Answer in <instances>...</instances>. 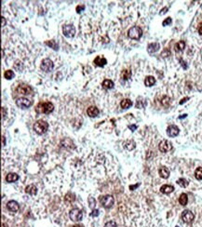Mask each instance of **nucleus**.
Here are the masks:
<instances>
[{
    "label": "nucleus",
    "mask_w": 202,
    "mask_h": 227,
    "mask_svg": "<svg viewBox=\"0 0 202 227\" xmlns=\"http://www.w3.org/2000/svg\"><path fill=\"white\" fill-rule=\"evenodd\" d=\"M54 110V105L49 101L39 103L36 108V111L39 114H49Z\"/></svg>",
    "instance_id": "obj_1"
},
{
    "label": "nucleus",
    "mask_w": 202,
    "mask_h": 227,
    "mask_svg": "<svg viewBox=\"0 0 202 227\" xmlns=\"http://www.w3.org/2000/svg\"><path fill=\"white\" fill-rule=\"evenodd\" d=\"M49 129V123L44 120H38L34 125V130L37 134H44Z\"/></svg>",
    "instance_id": "obj_2"
},
{
    "label": "nucleus",
    "mask_w": 202,
    "mask_h": 227,
    "mask_svg": "<svg viewBox=\"0 0 202 227\" xmlns=\"http://www.w3.org/2000/svg\"><path fill=\"white\" fill-rule=\"evenodd\" d=\"M142 35H143V30L141 29V27L139 26H133L128 31V37L131 39H135V40H138V39L141 38Z\"/></svg>",
    "instance_id": "obj_3"
},
{
    "label": "nucleus",
    "mask_w": 202,
    "mask_h": 227,
    "mask_svg": "<svg viewBox=\"0 0 202 227\" xmlns=\"http://www.w3.org/2000/svg\"><path fill=\"white\" fill-rule=\"evenodd\" d=\"M100 202L101 204L103 205V207L108 208H111L112 206L114 205V202H115V199H114V196H111V195H106L104 196H102L100 197Z\"/></svg>",
    "instance_id": "obj_4"
},
{
    "label": "nucleus",
    "mask_w": 202,
    "mask_h": 227,
    "mask_svg": "<svg viewBox=\"0 0 202 227\" xmlns=\"http://www.w3.org/2000/svg\"><path fill=\"white\" fill-rule=\"evenodd\" d=\"M69 217L72 221L74 222H79L83 218V213L82 211L79 208H74L69 212Z\"/></svg>",
    "instance_id": "obj_5"
},
{
    "label": "nucleus",
    "mask_w": 202,
    "mask_h": 227,
    "mask_svg": "<svg viewBox=\"0 0 202 227\" xmlns=\"http://www.w3.org/2000/svg\"><path fill=\"white\" fill-rule=\"evenodd\" d=\"M53 67H54V64H53V62H52L51 60L44 59L42 61V64H41V69H42V71L46 72V73L50 72V71H52Z\"/></svg>",
    "instance_id": "obj_6"
},
{
    "label": "nucleus",
    "mask_w": 202,
    "mask_h": 227,
    "mask_svg": "<svg viewBox=\"0 0 202 227\" xmlns=\"http://www.w3.org/2000/svg\"><path fill=\"white\" fill-rule=\"evenodd\" d=\"M171 148H172L171 143H170L169 141H167V140L161 141L160 143H159V144H158V149H159V151L162 152V153L169 152V151L171 150Z\"/></svg>",
    "instance_id": "obj_7"
},
{
    "label": "nucleus",
    "mask_w": 202,
    "mask_h": 227,
    "mask_svg": "<svg viewBox=\"0 0 202 227\" xmlns=\"http://www.w3.org/2000/svg\"><path fill=\"white\" fill-rule=\"evenodd\" d=\"M63 34L66 37H73L76 34V28L73 25H65L63 28Z\"/></svg>",
    "instance_id": "obj_8"
},
{
    "label": "nucleus",
    "mask_w": 202,
    "mask_h": 227,
    "mask_svg": "<svg viewBox=\"0 0 202 227\" xmlns=\"http://www.w3.org/2000/svg\"><path fill=\"white\" fill-rule=\"evenodd\" d=\"M195 218V215L192 211H188V209H186V211H183V213H182V219L184 223H190L193 222V220Z\"/></svg>",
    "instance_id": "obj_9"
},
{
    "label": "nucleus",
    "mask_w": 202,
    "mask_h": 227,
    "mask_svg": "<svg viewBox=\"0 0 202 227\" xmlns=\"http://www.w3.org/2000/svg\"><path fill=\"white\" fill-rule=\"evenodd\" d=\"M16 104L21 108H28L32 105V101L26 98H20L16 101Z\"/></svg>",
    "instance_id": "obj_10"
},
{
    "label": "nucleus",
    "mask_w": 202,
    "mask_h": 227,
    "mask_svg": "<svg viewBox=\"0 0 202 227\" xmlns=\"http://www.w3.org/2000/svg\"><path fill=\"white\" fill-rule=\"evenodd\" d=\"M167 134L170 137H176L179 134V128L174 126V125H171L167 128Z\"/></svg>",
    "instance_id": "obj_11"
},
{
    "label": "nucleus",
    "mask_w": 202,
    "mask_h": 227,
    "mask_svg": "<svg viewBox=\"0 0 202 227\" xmlns=\"http://www.w3.org/2000/svg\"><path fill=\"white\" fill-rule=\"evenodd\" d=\"M19 204L17 203L14 200H11L9 202H8L7 204V208L9 209V211H12V212H17L19 211Z\"/></svg>",
    "instance_id": "obj_12"
},
{
    "label": "nucleus",
    "mask_w": 202,
    "mask_h": 227,
    "mask_svg": "<svg viewBox=\"0 0 202 227\" xmlns=\"http://www.w3.org/2000/svg\"><path fill=\"white\" fill-rule=\"evenodd\" d=\"M99 113H100L99 109L97 108V107H95V106H91V107H89L88 110H87L88 116H91V117H95V116H97L99 115Z\"/></svg>",
    "instance_id": "obj_13"
},
{
    "label": "nucleus",
    "mask_w": 202,
    "mask_h": 227,
    "mask_svg": "<svg viewBox=\"0 0 202 227\" xmlns=\"http://www.w3.org/2000/svg\"><path fill=\"white\" fill-rule=\"evenodd\" d=\"M17 90L21 94H31L33 91L32 88H30L29 86H25V85H21V86H20L18 88Z\"/></svg>",
    "instance_id": "obj_14"
},
{
    "label": "nucleus",
    "mask_w": 202,
    "mask_h": 227,
    "mask_svg": "<svg viewBox=\"0 0 202 227\" xmlns=\"http://www.w3.org/2000/svg\"><path fill=\"white\" fill-rule=\"evenodd\" d=\"M158 173L160 175L161 178L163 179H168L170 176V170L168 169L166 167H161L159 169H158Z\"/></svg>",
    "instance_id": "obj_15"
},
{
    "label": "nucleus",
    "mask_w": 202,
    "mask_h": 227,
    "mask_svg": "<svg viewBox=\"0 0 202 227\" xmlns=\"http://www.w3.org/2000/svg\"><path fill=\"white\" fill-rule=\"evenodd\" d=\"M94 64H96L97 66H104L106 64H107V61H106L105 58L103 57H101V56H97L96 58L94 60Z\"/></svg>",
    "instance_id": "obj_16"
},
{
    "label": "nucleus",
    "mask_w": 202,
    "mask_h": 227,
    "mask_svg": "<svg viewBox=\"0 0 202 227\" xmlns=\"http://www.w3.org/2000/svg\"><path fill=\"white\" fill-rule=\"evenodd\" d=\"M173 191H174V187L169 184H164L163 186H161L160 188V192L163 193V194H171Z\"/></svg>",
    "instance_id": "obj_17"
},
{
    "label": "nucleus",
    "mask_w": 202,
    "mask_h": 227,
    "mask_svg": "<svg viewBox=\"0 0 202 227\" xmlns=\"http://www.w3.org/2000/svg\"><path fill=\"white\" fill-rule=\"evenodd\" d=\"M159 49V44L158 43H151L148 45L147 47V51L149 53H154L156 51H158V50Z\"/></svg>",
    "instance_id": "obj_18"
},
{
    "label": "nucleus",
    "mask_w": 202,
    "mask_h": 227,
    "mask_svg": "<svg viewBox=\"0 0 202 227\" xmlns=\"http://www.w3.org/2000/svg\"><path fill=\"white\" fill-rule=\"evenodd\" d=\"M19 179V175L16 173H9L7 176H6V181L7 183H14V181H18Z\"/></svg>",
    "instance_id": "obj_19"
},
{
    "label": "nucleus",
    "mask_w": 202,
    "mask_h": 227,
    "mask_svg": "<svg viewBox=\"0 0 202 227\" xmlns=\"http://www.w3.org/2000/svg\"><path fill=\"white\" fill-rule=\"evenodd\" d=\"M25 192L27 193V194L31 195V196H35V195L36 194V192H37V191H36V187L34 185V184H30V185L26 186Z\"/></svg>",
    "instance_id": "obj_20"
},
{
    "label": "nucleus",
    "mask_w": 202,
    "mask_h": 227,
    "mask_svg": "<svg viewBox=\"0 0 202 227\" xmlns=\"http://www.w3.org/2000/svg\"><path fill=\"white\" fill-rule=\"evenodd\" d=\"M124 147L127 148L128 151H131V150H133L134 148H135V143H134L132 140L126 141L124 143Z\"/></svg>",
    "instance_id": "obj_21"
},
{
    "label": "nucleus",
    "mask_w": 202,
    "mask_h": 227,
    "mask_svg": "<svg viewBox=\"0 0 202 227\" xmlns=\"http://www.w3.org/2000/svg\"><path fill=\"white\" fill-rule=\"evenodd\" d=\"M155 83H156L155 77H154V76H147L146 78H145V80H144L145 86H147V87H152Z\"/></svg>",
    "instance_id": "obj_22"
},
{
    "label": "nucleus",
    "mask_w": 202,
    "mask_h": 227,
    "mask_svg": "<svg viewBox=\"0 0 202 227\" xmlns=\"http://www.w3.org/2000/svg\"><path fill=\"white\" fill-rule=\"evenodd\" d=\"M103 87L106 89H111L114 88V82L110 79H105L103 82Z\"/></svg>",
    "instance_id": "obj_23"
},
{
    "label": "nucleus",
    "mask_w": 202,
    "mask_h": 227,
    "mask_svg": "<svg viewBox=\"0 0 202 227\" xmlns=\"http://www.w3.org/2000/svg\"><path fill=\"white\" fill-rule=\"evenodd\" d=\"M120 105H121L122 108L128 109V108H130V107L132 105V101H131V100H128V99H125V100L121 101Z\"/></svg>",
    "instance_id": "obj_24"
},
{
    "label": "nucleus",
    "mask_w": 202,
    "mask_h": 227,
    "mask_svg": "<svg viewBox=\"0 0 202 227\" xmlns=\"http://www.w3.org/2000/svg\"><path fill=\"white\" fill-rule=\"evenodd\" d=\"M188 202V197H187V195L186 194H182L180 196V197H179V203L181 204L182 206H186V204Z\"/></svg>",
    "instance_id": "obj_25"
},
{
    "label": "nucleus",
    "mask_w": 202,
    "mask_h": 227,
    "mask_svg": "<svg viewBox=\"0 0 202 227\" xmlns=\"http://www.w3.org/2000/svg\"><path fill=\"white\" fill-rule=\"evenodd\" d=\"M184 48H186V43H184V41H183V40L179 41V42L175 45V50H176L177 52L183 51V50L184 49Z\"/></svg>",
    "instance_id": "obj_26"
},
{
    "label": "nucleus",
    "mask_w": 202,
    "mask_h": 227,
    "mask_svg": "<svg viewBox=\"0 0 202 227\" xmlns=\"http://www.w3.org/2000/svg\"><path fill=\"white\" fill-rule=\"evenodd\" d=\"M131 76V70H124L121 73V78L124 80H128Z\"/></svg>",
    "instance_id": "obj_27"
},
{
    "label": "nucleus",
    "mask_w": 202,
    "mask_h": 227,
    "mask_svg": "<svg viewBox=\"0 0 202 227\" xmlns=\"http://www.w3.org/2000/svg\"><path fill=\"white\" fill-rule=\"evenodd\" d=\"M195 177L197 180H202V168H198L195 171Z\"/></svg>",
    "instance_id": "obj_28"
},
{
    "label": "nucleus",
    "mask_w": 202,
    "mask_h": 227,
    "mask_svg": "<svg viewBox=\"0 0 202 227\" xmlns=\"http://www.w3.org/2000/svg\"><path fill=\"white\" fill-rule=\"evenodd\" d=\"M170 103H171V101H170V98L168 97V96H164L163 98H162V100H161V104H162V105L163 106H165V107H168L170 105Z\"/></svg>",
    "instance_id": "obj_29"
},
{
    "label": "nucleus",
    "mask_w": 202,
    "mask_h": 227,
    "mask_svg": "<svg viewBox=\"0 0 202 227\" xmlns=\"http://www.w3.org/2000/svg\"><path fill=\"white\" fill-rule=\"evenodd\" d=\"M64 200H65L66 202L71 203V202H73V201L75 200V196L73 195V194H71V193H68V194H67V195L65 196Z\"/></svg>",
    "instance_id": "obj_30"
},
{
    "label": "nucleus",
    "mask_w": 202,
    "mask_h": 227,
    "mask_svg": "<svg viewBox=\"0 0 202 227\" xmlns=\"http://www.w3.org/2000/svg\"><path fill=\"white\" fill-rule=\"evenodd\" d=\"M177 183L180 185V186H182V187H186V186L188 185V181H187L186 179L181 178V179H179V180L177 181Z\"/></svg>",
    "instance_id": "obj_31"
},
{
    "label": "nucleus",
    "mask_w": 202,
    "mask_h": 227,
    "mask_svg": "<svg viewBox=\"0 0 202 227\" xmlns=\"http://www.w3.org/2000/svg\"><path fill=\"white\" fill-rule=\"evenodd\" d=\"M4 76H5V78H7V79H11V78L14 77V73H13V71H11V70H8V71L5 72Z\"/></svg>",
    "instance_id": "obj_32"
},
{
    "label": "nucleus",
    "mask_w": 202,
    "mask_h": 227,
    "mask_svg": "<svg viewBox=\"0 0 202 227\" xmlns=\"http://www.w3.org/2000/svg\"><path fill=\"white\" fill-rule=\"evenodd\" d=\"M48 46H49L50 48H52L53 49H58V44L56 43L54 40H50V41H48L47 43H46Z\"/></svg>",
    "instance_id": "obj_33"
},
{
    "label": "nucleus",
    "mask_w": 202,
    "mask_h": 227,
    "mask_svg": "<svg viewBox=\"0 0 202 227\" xmlns=\"http://www.w3.org/2000/svg\"><path fill=\"white\" fill-rule=\"evenodd\" d=\"M104 227H117V225H116V223L115 222V221H110V222L105 223Z\"/></svg>",
    "instance_id": "obj_34"
},
{
    "label": "nucleus",
    "mask_w": 202,
    "mask_h": 227,
    "mask_svg": "<svg viewBox=\"0 0 202 227\" xmlns=\"http://www.w3.org/2000/svg\"><path fill=\"white\" fill-rule=\"evenodd\" d=\"M89 207H91V208H93L94 207H95V199L94 198H92V197H89Z\"/></svg>",
    "instance_id": "obj_35"
},
{
    "label": "nucleus",
    "mask_w": 202,
    "mask_h": 227,
    "mask_svg": "<svg viewBox=\"0 0 202 227\" xmlns=\"http://www.w3.org/2000/svg\"><path fill=\"white\" fill-rule=\"evenodd\" d=\"M171 24V18H167V19H165V21L163 22H162V25L167 26V25H169Z\"/></svg>",
    "instance_id": "obj_36"
},
{
    "label": "nucleus",
    "mask_w": 202,
    "mask_h": 227,
    "mask_svg": "<svg viewBox=\"0 0 202 227\" xmlns=\"http://www.w3.org/2000/svg\"><path fill=\"white\" fill-rule=\"evenodd\" d=\"M98 215H99V211H98V209H93V211H92V213H91V216L97 217Z\"/></svg>",
    "instance_id": "obj_37"
},
{
    "label": "nucleus",
    "mask_w": 202,
    "mask_h": 227,
    "mask_svg": "<svg viewBox=\"0 0 202 227\" xmlns=\"http://www.w3.org/2000/svg\"><path fill=\"white\" fill-rule=\"evenodd\" d=\"M84 9H85V6H84V5L80 6V7H79V6H77V7H76V12H80V11L83 10Z\"/></svg>",
    "instance_id": "obj_38"
},
{
    "label": "nucleus",
    "mask_w": 202,
    "mask_h": 227,
    "mask_svg": "<svg viewBox=\"0 0 202 227\" xmlns=\"http://www.w3.org/2000/svg\"><path fill=\"white\" fill-rule=\"evenodd\" d=\"M198 33H199V35L200 36H202V22L199 24V26H198Z\"/></svg>",
    "instance_id": "obj_39"
},
{
    "label": "nucleus",
    "mask_w": 202,
    "mask_h": 227,
    "mask_svg": "<svg viewBox=\"0 0 202 227\" xmlns=\"http://www.w3.org/2000/svg\"><path fill=\"white\" fill-rule=\"evenodd\" d=\"M167 10H168V8H164L163 9H162V10L160 11V15H162V14H165V13L167 12Z\"/></svg>",
    "instance_id": "obj_40"
},
{
    "label": "nucleus",
    "mask_w": 202,
    "mask_h": 227,
    "mask_svg": "<svg viewBox=\"0 0 202 227\" xmlns=\"http://www.w3.org/2000/svg\"><path fill=\"white\" fill-rule=\"evenodd\" d=\"M187 100H189V98L188 97H186V98H184V99H183L181 101H180V104H183V103H186V101H187Z\"/></svg>",
    "instance_id": "obj_41"
},
{
    "label": "nucleus",
    "mask_w": 202,
    "mask_h": 227,
    "mask_svg": "<svg viewBox=\"0 0 202 227\" xmlns=\"http://www.w3.org/2000/svg\"><path fill=\"white\" fill-rule=\"evenodd\" d=\"M139 186V184H136V185H134V186H130V189L131 190H132V189H135L136 187H138Z\"/></svg>",
    "instance_id": "obj_42"
},
{
    "label": "nucleus",
    "mask_w": 202,
    "mask_h": 227,
    "mask_svg": "<svg viewBox=\"0 0 202 227\" xmlns=\"http://www.w3.org/2000/svg\"><path fill=\"white\" fill-rule=\"evenodd\" d=\"M136 128H137V127L135 126V125H134V126H130V128H131V129H132V130H134Z\"/></svg>",
    "instance_id": "obj_43"
},
{
    "label": "nucleus",
    "mask_w": 202,
    "mask_h": 227,
    "mask_svg": "<svg viewBox=\"0 0 202 227\" xmlns=\"http://www.w3.org/2000/svg\"><path fill=\"white\" fill-rule=\"evenodd\" d=\"M6 24V21H5V19H4V17H2V26H4V24Z\"/></svg>",
    "instance_id": "obj_44"
},
{
    "label": "nucleus",
    "mask_w": 202,
    "mask_h": 227,
    "mask_svg": "<svg viewBox=\"0 0 202 227\" xmlns=\"http://www.w3.org/2000/svg\"><path fill=\"white\" fill-rule=\"evenodd\" d=\"M186 115H183L182 116H180V118H183V117H186Z\"/></svg>",
    "instance_id": "obj_45"
},
{
    "label": "nucleus",
    "mask_w": 202,
    "mask_h": 227,
    "mask_svg": "<svg viewBox=\"0 0 202 227\" xmlns=\"http://www.w3.org/2000/svg\"><path fill=\"white\" fill-rule=\"evenodd\" d=\"M73 227H83V226H81V225H75V226H73Z\"/></svg>",
    "instance_id": "obj_46"
},
{
    "label": "nucleus",
    "mask_w": 202,
    "mask_h": 227,
    "mask_svg": "<svg viewBox=\"0 0 202 227\" xmlns=\"http://www.w3.org/2000/svg\"><path fill=\"white\" fill-rule=\"evenodd\" d=\"M176 227H179V226H176Z\"/></svg>",
    "instance_id": "obj_47"
}]
</instances>
